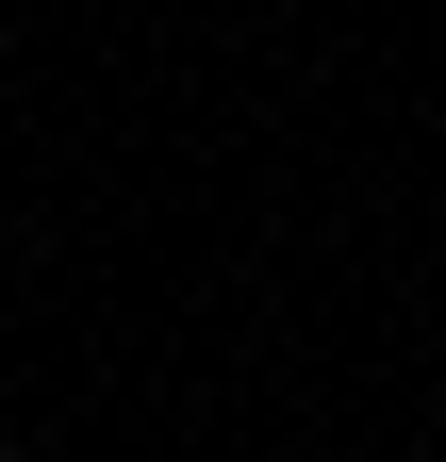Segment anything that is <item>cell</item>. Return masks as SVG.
<instances>
[{
    "label": "cell",
    "instance_id": "6da1fadb",
    "mask_svg": "<svg viewBox=\"0 0 446 462\" xmlns=\"http://www.w3.org/2000/svg\"><path fill=\"white\" fill-rule=\"evenodd\" d=\"M0 462H17V446H0Z\"/></svg>",
    "mask_w": 446,
    "mask_h": 462
}]
</instances>
